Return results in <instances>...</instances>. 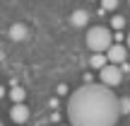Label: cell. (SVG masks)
I'll return each instance as SVG.
<instances>
[{
    "instance_id": "cell-7",
    "label": "cell",
    "mask_w": 130,
    "mask_h": 126,
    "mask_svg": "<svg viewBox=\"0 0 130 126\" xmlns=\"http://www.w3.org/2000/svg\"><path fill=\"white\" fill-rule=\"evenodd\" d=\"M10 37H12L14 41L27 39V27H24V24H12V27H10Z\"/></svg>"
},
{
    "instance_id": "cell-15",
    "label": "cell",
    "mask_w": 130,
    "mask_h": 126,
    "mask_svg": "<svg viewBox=\"0 0 130 126\" xmlns=\"http://www.w3.org/2000/svg\"><path fill=\"white\" fill-rule=\"evenodd\" d=\"M5 97V87H0V99H3Z\"/></svg>"
},
{
    "instance_id": "cell-2",
    "label": "cell",
    "mask_w": 130,
    "mask_h": 126,
    "mask_svg": "<svg viewBox=\"0 0 130 126\" xmlns=\"http://www.w3.org/2000/svg\"><path fill=\"white\" fill-rule=\"evenodd\" d=\"M113 44V32L108 27H92L87 32V49H92L94 53H104Z\"/></svg>"
},
{
    "instance_id": "cell-12",
    "label": "cell",
    "mask_w": 130,
    "mask_h": 126,
    "mask_svg": "<svg viewBox=\"0 0 130 126\" xmlns=\"http://www.w3.org/2000/svg\"><path fill=\"white\" fill-rule=\"evenodd\" d=\"M118 7V0H101V10L99 12H106V10H116Z\"/></svg>"
},
{
    "instance_id": "cell-17",
    "label": "cell",
    "mask_w": 130,
    "mask_h": 126,
    "mask_svg": "<svg viewBox=\"0 0 130 126\" xmlns=\"http://www.w3.org/2000/svg\"><path fill=\"white\" fill-rule=\"evenodd\" d=\"M0 126H3V121H0Z\"/></svg>"
},
{
    "instance_id": "cell-11",
    "label": "cell",
    "mask_w": 130,
    "mask_h": 126,
    "mask_svg": "<svg viewBox=\"0 0 130 126\" xmlns=\"http://www.w3.org/2000/svg\"><path fill=\"white\" fill-rule=\"evenodd\" d=\"M118 109H121V114H130V97L118 99Z\"/></svg>"
},
{
    "instance_id": "cell-3",
    "label": "cell",
    "mask_w": 130,
    "mask_h": 126,
    "mask_svg": "<svg viewBox=\"0 0 130 126\" xmlns=\"http://www.w3.org/2000/svg\"><path fill=\"white\" fill-rule=\"evenodd\" d=\"M99 78H101L104 85L116 87V85H121V80H123V70H121V65H116V63H106L104 68H99Z\"/></svg>"
},
{
    "instance_id": "cell-16",
    "label": "cell",
    "mask_w": 130,
    "mask_h": 126,
    "mask_svg": "<svg viewBox=\"0 0 130 126\" xmlns=\"http://www.w3.org/2000/svg\"><path fill=\"white\" fill-rule=\"evenodd\" d=\"M125 49H128V51H130V34H128V46H125Z\"/></svg>"
},
{
    "instance_id": "cell-4",
    "label": "cell",
    "mask_w": 130,
    "mask_h": 126,
    "mask_svg": "<svg viewBox=\"0 0 130 126\" xmlns=\"http://www.w3.org/2000/svg\"><path fill=\"white\" fill-rule=\"evenodd\" d=\"M104 53H106V61H108V63H116V65L123 63V61L128 58V49L123 46V44H111Z\"/></svg>"
},
{
    "instance_id": "cell-10",
    "label": "cell",
    "mask_w": 130,
    "mask_h": 126,
    "mask_svg": "<svg viewBox=\"0 0 130 126\" xmlns=\"http://www.w3.org/2000/svg\"><path fill=\"white\" fill-rule=\"evenodd\" d=\"M123 27H125V17H123V15H113L111 17V29H118V32H121Z\"/></svg>"
},
{
    "instance_id": "cell-5",
    "label": "cell",
    "mask_w": 130,
    "mask_h": 126,
    "mask_svg": "<svg viewBox=\"0 0 130 126\" xmlns=\"http://www.w3.org/2000/svg\"><path fill=\"white\" fill-rule=\"evenodd\" d=\"M10 119H12L14 124H24L29 119V107L24 102H14L12 109H10Z\"/></svg>"
},
{
    "instance_id": "cell-1",
    "label": "cell",
    "mask_w": 130,
    "mask_h": 126,
    "mask_svg": "<svg viewBox=\"0 0 130 126\" xmlns=\"http://www.w3.org/2000/svg\"><path fill=\"white\" fill-rule=\"evenodd\" d=\"M121 109L118 97L108 85L87 83L70 95L68 119L70 126H116Z\"/></svg>"
},
{
    "instance_id": "cell-6",
    "label": "cell",
    "mask_w": 130,
    "mask_h": 126,
    "mask_svg": "<svg viewBox=\"0 0 130 126\" xmlns=\"http://www.w3.org/2000/svg\"><path fill=\"white\" fill-rule=\"evenodd\" d=\"M87 22H89V12L87 10H75L72 12V24L75 27H87Z\"/></svg>"
},
{
    "instance_id": "cell-9",
    "label": "cell",
    "mask_w": 130,
    "mask_h": 126,
    "mask_svg": "<svg viewBox=\"0 0 130 126\" xmlns=\"http://www.w3.org/2000/svg\"><path fill=\"white\" fill-rule=\"evenodd\" d=\"M10 97H12V102H24V97H27V90L19 87V85H14V87L10 90Z\"/></svg>"
},
{
    "instance_id": "cell-8",
    "label": "cell",
    "mask_w": 130,
    "mask_h": 126,
    "mask_svg": "<svg viewBox=\"0 0 130 126\" xmlns=\"http://www.w3.org/2000/svg\"><path fill=\"white\" fill-rule=\"evenodd\" d=\"M108 61H106V53H94L92 56V61H89V65H92L94 70H99V68H104Z\"/></svg>"
},
{
    "instance_id": "cell-13",
    "label": "cell",
    "mask_w": 130,
    "mask_h": 126,
    "mask_svg": "<svg viewBox=\"0 0 130 126\" xmlns=\"http://www.w3.org/2000/svg\"><path fill=\"white\" fill-rule=\"evenodd\" d=\"M68 92V85H58V95H65Z\"/></svg>"
},
{
    "instance_id": "cell-18",
    "label": "cell",
    "mask_w": 130,
    "mask_h": 126,
    "mask_svg": "<svg viewBox=\"0 0 130 126\" xmlns=\"http://www.w3.org/2000/svg\"><path fill=\"white\" fill-rule=\"evenodd\" d=\"M128 3H130V0H128Z\"/></svg>"
},
{
    "instance_id": "cell-14",
    "label": "cell",
    "mask_w": 130,
    "mask_h": 126,
    "mask_svg": "<svg viewBox=\"0 0 130 126\" xmlns=\"http://www.w3.org/2000/svg\"><path fill=\"white\" fill-rule=\"evenodd\" d=\"M113 39H116L118 44H123V34H121V32H116V34H113Z\"/></svg>"
}]
</instances>
